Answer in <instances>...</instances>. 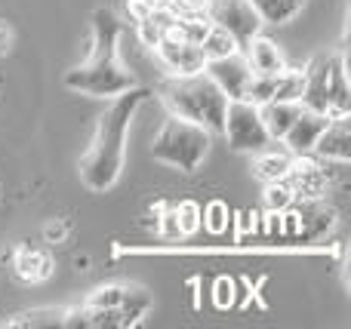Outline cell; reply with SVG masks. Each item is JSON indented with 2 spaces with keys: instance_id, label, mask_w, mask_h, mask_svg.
Wrapping results in <instances>:
<instances>
[{
  "instance_id": "21",
  "label": "cell",
  "mask_w": 351,
  "mask_h": 329,
  "mask_svg": "<svg viewBox=\"0 0 351 329\" xmlns=\"http://www.w3.org/2000/svg\"><path fill=\"white\" fill-rule=\"evenodd\" d=\"M6 326H65V308H34V311H22Z\"/></svg>"
},
{
  "instance_id": "2",
  "label": "cell",
  "mask_w": 351,
  "mask_h": 329,
  "mask_svg": "<svg viewBox=\"0 0 351 329\" xmlns=\"http://www.w3.org/2000/svg\"><path fill=\"white\" fill-rule=\"evenodd\" d=\"M121 34L123 22L114 10H96L93 12V47L86 62L74 65L65 74V86L80 96L93 98H114L117 92L136 86L133 71H127V65L121 62Z\"/></svg>"
},
{
  "instance_id": "26",
  "label": "cell",
  "mask_w": 351,
  "mask_h": 329,
  "mask_svg": "<svg viewBox=\"0 0 351 329\" xmlns=\"http://www.w3.org/2000/svg\"><path fill=\"white\" fill-rule=\"evenodd\" d=\"M225 215H228V213H225V203H219V200H213L210 203V207H206V213H204V225L206 228H210V231L213 234H219V231H225Z\"/></svg>"
},
{
  "instance_id": "29",
  "label": "cell",
  "mask_w": 351,
  "mask_h": 329,
  "mask_svg": "<svg viewBox=\"0 0 351 329\" xmlns=\"http://www.w3.org/2000/svg\"><path fill=\"white\" fill-rule=\"evenodd\" d=\"M43 234H47L49 244H59V240L68 234V225H65V222H59V225H47V231H43Z\"/></svg>"
},
{
  "instance_id": "7",
  "label": "cell",
  "mask_w": 351,
  "mask_h": 329,
  "mask_svg": "<svg viewBox=\"0 0 351 329\" xmlns=\"http://www.w3.org/2000/svg\"><path fill=\"white\" fill-rule=\"evenodd\" d=\"M86 305L117 311L123 320V326H136V324H142V317H145L148 311H152L154 299L145 287H139V283H105V287H96L90 295H86Z\"/></svg>"
},
{
  "instance_id": "27",
  "label": "cell",
  "mask_w": 351,
  "mask_h": 329,
  "mask_svg": "<svg viewBox=\"0 0 351 329\" xmlns=\"http://www.w3.org/2000/svg\"><path fill=\"white\" fill-rule=\"evenodd\" d=\"M206 6H210V0H173L170 10L176 16H188V12H206Z\"/></svg>"
},
{
  "instance_id": "16",
  "label": "cell",
  "mask_w": 351,
  "mask_h": 329,
  "mask_svg": "<svg viewBox=\"0 0 351 329\" xmlns=\"http://www.w3.org/2000/svg\"><path fill=\"white\" fill-rule=\"evenodd\" d=\"M16 277L25 283H40L53 274V256L40 246H19L16 259H12Z\"/></svg>"
},
{
  "instance_id": "30",
  "label": "cell",
  "mask_w": 351,
  "mask_h": 329,
  "mask_svg": "<svg viewBox=\"0 0 351 329\" xmlns=\"http://www.w3.org/2000/svg\"><path fill=\"white\" fill-rule=\"evenodd\" d=\"M10 47H12V31L6 28V25H0V55H3Z\"/></svg>"
},
{
  "instance_id": "4",
  "label": "cell",
  "mask_w": 351,
  "mask_h": 329,
  "mask_svg": "<svg viewBox=\"0 0 351 329\" xmlns=\"http://www.w3.org/2000/svg\"><path fill=\"white\" fill-rule=\"evenodd\" d=\"M299 105L311 111H324L327 117H348L351 90H348L346 55L324 53L308 62V68H305V90Z\"/></svg>"
},
{
  "instance_id": "31",
  "label": "cell",
  "mask_w": 351,
  "mask_h": 329,
  "mask_svg": "<svg viewBox=\"0 0 351 329\" xmlns=\"http://www.w3.org/2000/svg\"><path fill=\"white\" fill-rule=\"evenodd\" d=\"M148 3H152L154 10H170V6H173V0H148Z\"/></svg>"
},
{
  "instance_id": "9",
  "label": "cell",
  "mask_w": 351,
  "mask_h": 329,
  "mask_svg": "<svg viewBox=\"0 0 351 329\" xmlns=\"http://www.w3.org/2000/svg\"><path fill=\"white\" fill-rule=\"evenodd\" d=\"M280 215H287L293 234L299 240H321L333 231L336 225V209L330 203H324L321 197H305V200H293L290 209H284Z\"/></svg>"
},
{
  "instance_id": "25",
  "label": "cell",
  "mask_w": 351,
  "mask_h": 329,
  "mask_svg": "<svg viewBox=\"0 0 351 329\" xmlns=\"http://www.w3.org/2000/svg\"><path fill=\"white\" fill-rule=\"evenodd\" d=\"M213 302L216 308H228L234 302V280L231 277H219L216 287H213Z\"/></svg>"
},
{
  "instance_id": "14",
  "label": "cell",
  "mask_w": 351,
  "mask_h": 329,
  "mask_svg": "<svg viewBox=\"0 0 351 329\" xmlns=\"http://www.w3.org/2000/svg\"><path fill=\"white\" fill-rule=\"evenodd\" d=\"M290 170H293V154L278 142H271V145H265L262 151L253 154V176L265 185L287 179Z\"/></svg>"
},
{
  "instance_id": "12",
  "label": "cell",
  "mask_w": 351,
  "mask_h": 329,
  "mask_svg": "<svg viewBox=\"0 0 351 329\" xmlns=\"http://www.w3.org/2000/svg\"><path fill=\"white\" fill-rule=\"evenodd\" d=\"M327 123H330V117L324 114V111L302 108V111L296 114V120L290 123V129L284 133L280 145H284L287 151L293 154V157H299V154H311V151H315L317 135L327 129Z\"/></svg>"
},
{
  "instance_id": "11",
  "label": "cell",
  "mask_w": 351,
  "mask_h": 329,
  "mask_svg": "<svg viewBox=\"0 0 351 329\" xmlns=\"http://www.w3.org/2000/svg\"><path fill=\"white\" fill-rule=\"evenodd\" d=\"M154 55H158V62L170 74H194V71H204L206 65V55L200 49V43L182 40V37H164L154 47Z\"/></svg>"
},
{
  "instance_id": "18",
  "label": "cell",
  "mask_w": 351,
  "mask_h": 329,
  "mask_svg": "<svg viewBox=\"0 0 351 329\" xmlns=\"http://www.w3.org/2000/svg\"><path fill=\"white\" fill-rule=\"evenodd\" d=\"M265 25H287L302 12L305 0H250Z\"/></svg>"
},
{
  "instance_id": "3",
  "label": "cell",
  "mask_w": 351,
  "mask_h": 329,
  "mask_svg": "<svg viewBox=\"0 0 351 329\" xmlns=\"http://www.w3.org/2000/svg\"><path fill=\"white\" fill-rule=\"evenodd\" d=\"M164 102L170 108V114H179L185 120H194L200 127H206L210 133H222L225 120V105L228 96L216 86V80L206 71L194 74H170V80L164 83Z\"/></svg>"
},
{
  "instance_id": "23",
  "label": "cell",
  "mask_w": 351,
  "mask_h": 329,
  "mask_svg": "<svg viewBox=\"0 0 351 329\" xmlns=\"http://www.w3.org/2000/svg\"><path fill=\"white\" fill-rule=\"evenodd\" d=\"M293 200H296V194L290 191V185H287V179H280V182H268L265 188V203L271 213H284V209L293 207Z\"/></svg>"
},
{
  "instance_id": "19",
  "label": "cell",
  "mask_w": 351,
  "mask_h": 329,
  "mask_svg": "<svg viewBox=\"0 0 351 329\" xmlns=\"http://www.w3.org/2000/svg\"><path fill=\"white\" fill-rule=\"evenodd\" d=\"M302 90H305V71L287 65L274 74V96L271 98H280V102H299V98H302Z\"/></svg>"
},
{
  "instance_id": "1",
  "label": "cell",
  "mask_w": 351,
  "mask_h": 329,
  "mask_svg": "<svg viewBox=\"0 0 351 329\" xmlns=\"http://www.w3.org/2000/svg\"><path fill=\"white\" fill-rule=\"evenodd\" d=\"M145 98H148V90L130 86V90L117 92L108 108L99 114L90 148L84 151V157H80V163H77L80 182L90 191H108L117 185V179H121V172H123V163H127L130 127H133L136 111L142 108Z\"/></svg>"
},
{
  "instance_id": "10",
  "label": "cell",
  "mask_w": 351,
  "mask_h": 329,
  "mask_svg": "<svg viewBox=\"0 0 351 329\" xmlns=\"http://www.w3.org/2000/svg\"><path fill=\"white\" fill-rule=\"evenodd\" d=\"M204 71L216 80V86L225 92L228 98H243V90H247V80L253 77V68H250L243 49L228 55H219V59H206Z\"/></svg>"
},
{
  "instance_id": "17",
  "label": "cell",
  "mask_w": 351,
  "mask_h": 329,
  "mask_svg": "<svg viewBox=\"0 0 351 329\" xmlns=\"http://www.w3.org/2000/svg\"><path fill=\"white\" fill-rule=\"evenodd\" d=\"M302 111L299 102H280V98H268V102L259 105V114H262V123H265L268 135L271 142H280L284 133L290 129V123L296 120V114Z\"/></svg>"
},
{
  "instance_id": "15",
  "label": "cell",
  "mask_w": 351,
  "mask_h": 329,
  "mask_svg": "<svg viewBox=\"0 0 351 329\" xmlns=\"http://www.w3.org/2000/svg\"><path fill=\"white\" fill-rule=\"evenodd\" d=\"M243 55H247L253 74H278L280 68H287V59H284V53H280V47L262 34H256L253 40L243 43Z\"/></svg>"
},
{
  "instance_id": "28",
  "label": "cell",
  "mask_w": 351,
  "mask_h": 329,
  "mask_svg": "<svg viewBox=\"0 0 351 329\" xmlns=\"http://www.w3.org/2000/svg\"><path fill=\"white\" fill-rule=\"evenodd\" d=\"M127 10H130V16H133V22H139V18H145L148 12L154 10L148 0H127Z\"/></svg>"
},
{
  "instance_id": "20",
  "label": "cell",
  "mask_w": 351,
  "mask_h": 329,
  "mask_svg": "<svg viewBox=\"0 0 351 329\" xmlns=\"http://www.w3.org/2000/svg\"><path fill=\"white\" fill-rule=\"evenodd\" d=\"M200 49H204L206 59H219V55L237 53V49H241V43H237L225 28H219V25L210 22V31H206L204 40H200Z\"/></svg>"
},
{
  "instance_id": "24",
  "label": "cell",
  "mask_w": 351,
  "mask_h": 329,
  "mask_svg": "<svg viewBox=\"0 0 351 329\" xmlns=\"http://www.w3.org/2000/svg\"><path fill=\"white\" fill-rule=\"evenodd\" d=\"M274 96V74H253L247 80V90H243V98L253 105H262Z\"/></svg>"
},
{
  "instance_id": "8",
  "label": "cell",
  "mask_w": 351,
  "mask_h": 329,
  "mask_svg": "<svg viewBox=\"0 0 351 329\" xmlns=\"http://www.w3.org/2000/svg\"><path fill=\"white\" fill-rule=\"evenodd\" d=\"M206 16H210L213 25L228 31V34L241 43V49L247 40H253L256 34H262V25H265L250 0H210Z\"/></svg>"
},
{
  "instance_id": "5",
  "label": "cell",
  "mask_w": 351,
  "mask_h": 329,
  "mask_svg": "<svg viewBox=\"0 0 351 329\" xmlns=\"http://www.w3.org/2000/svg\"><path fill=\"white\" fill-rule=\"evenodd\" d=\"M210 145H213V133L206 127L185 120L179 114H170L152 142V157L179 172H194L206 160Z\"/></svg>"
},
{
  "instance_id": "13",
  "label": "cell",
  "mask_w": 351,
  "mask_h": 329,
  "mask_svg": "<svg viewBox=\"0 0 351 329\" xmlns=\"http://www.w3.org/2000/svg\"><path fill=\"white\" fill-rule=\"evenodd\" d=\"M315 154L317 160H336L346 163L351 157V129H348V117H330L327 129L317 135L315 142Z\"/></svg>"
},
{
  "instance_id": "22",
  "label": "cell",
  "mask_w": 351,
  "mask_h": 329,
  "mask_svg": "<svg viewBox=\"0 0 351 329\" xmlns=\"http://www.w3.org/2000/svg\"><path fill=\"white\" fill-rule=\"evenodd\" d=\"M173 219H176V228H179V234H194L200 225H204V209L197 207L194 200H182L179 207L173 209Z\"/></svg>"
},
{
  "instance_id": "6",
  "label": "cell",
  "mask_w": 351,
  "mask_h": 329,
  "mask_svg": "<svg viewBox=\"0 0 351 329\" xmlns=\"http://www.w3.org/2000/svg\"><path fill=\"white\" fill-rule=\"evenodd\" d=\"M222 135L228 145L241 154H256L265 145H271L265 123H262L259 105L247 102V98H228L225 105V120H222Z\"/></svg>"
}]
</instances>
